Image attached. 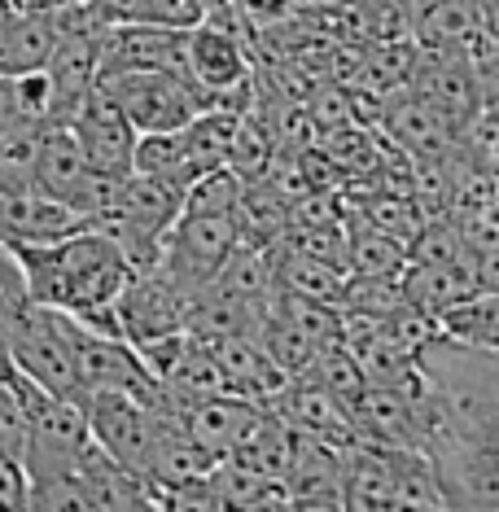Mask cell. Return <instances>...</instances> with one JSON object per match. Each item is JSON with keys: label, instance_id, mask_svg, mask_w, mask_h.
<instances>
[{"label": "cell", "instance_id": "23", "mask_svg": "<svg viewBox=\"0 0 499 512\" xmlns=\"http://www.w3.org/2000/svg\"><path fill=\"white\" fill-rule=\"evenodd\" d=\"M22 119H18V92H14V75L0 71V136L18 132Z\"/></svg>", "mask_w": 499, "mask_h": 512}, {"label": "cell", "instance_id": "18", "mask_svg": "<svg viewBox=\"0 0 499 512\" xmlns=\"http://www.w3.org/2000/svg\"><path fill=\"white\" fill-rule=\"evenodd\" d=\"M438 333L464 346H499V289H473L438 311Z\"/></svg>", "mask_w": 499, "mask_h": 512}, {"label": "cell", "instance_id": "14", "mask_svg": "<svg viewBox=\"0 0 499 512\" xmlns=\"http://www.w3.org/2000/svg\"><path fill=\"white\" fill-rule=\"evenodd\" d=\"M342 512H394V447L359 438L342 451Z\"/></svg>", "mask_w": 499, "mask_h": 512}, {"label": "cell", "instance_id": "2", "mask_svg": "<svg viewBox=\"0 0 499 512\" xmlns=\"http://www.w3.org/2000/svg\"><path fill=\"white\" fill-rule=\"evenodd\" d=\"M241 246L237 211H189L180 206L176 224L162 232V250L154 272H162L184 298L206 289L228 263V254Z\"/></svg>", "mask_w": 499, "mask_h": 512}, {"label": "cell", "instance_id": "13", "mask_svg": "<svg viewBox=\"0 0 499 512\" xmlns=\"http://www.w3.org/2000/svg\"><path fill=\"white\" fill-rule=\"evenodd\" d=\"M342 451L346 447L298 434L294 460L285 473L289 508H342Z\"/></svg>", "mask_w": 499, "mask_h": 512}, {"label": "cell", "instance_id": "8", "mask_svg": "<svg viewBox=\"0 0 499 512\" xmlns=\"http://www.w3.org/2000/svg\"><path fill=\"white\" fill-rule=\"evenodd\" d=\"M268 407L285 416L294 434L324 438V442H333V447H351V442H359L351 407L338 403L329 390L316 386V381H307V377H289L268 399Z\"/></svg>", "mask_w": 499, "mask_h": 512}, {"label": "cell", "instance_id": "10", "mask_svg": "<svg viewBox=\"0 0 499 512\" xmlns=\"http://www.w3.org/2000/svg\"><path fill=\"white\" fill-rule=\"evenodd\" d=\"M202 337V333H197ZM211 346L215 364H219V377H224L228 394H241V399H254V403H268L276 390L285 386V372L272 364V355L263 351V342L254 333H211L202 337Z\"/></svg>", "mask_w": 499, "mask_h": 512}, {"label": "cell", "instance_id": "12", "mask_svg": "<svg viewBox=\"0 0 499 512\" xmlns=\"http://www.w3.org/2000/svg\"><path fill=\"white\" fill-rule=\"evenodd\" d=\"M408 40L469 57L486 40L478 0H408Z\"/></svg>", "mask_w": 499, "mask_h": 512}, {"label": "cell", "instance_id": "21", "mask_svg": "<svg viewBox=\"0 0 499 512\" xmlns=\"http://www.w3.org/2000/svg\"><path fill=\"white\" fill-rule=\"evenodd\" d=\"M0 451H9V456H18V460H22V451H27V416H22V407L5 377H0Z\"/></svg>", "mask_w": 499, "mask_h": 512}, {"label": "cell", "instance_id": "9", "mask_svg": "<svg viewBox=\"0 0 499 512\" xmlns=\"http://www.w3.org/2000/svg\"><path fill=\"white\" fill-rule=\"evenodd\" d=\"M75 482H79V495H84V508H92V512H149V508H158L154 486H149L136 469H127V464L106 456L97 442H88V451L79 456Z\"/></svg>", "mask_w": 499, "mask_h": 512}, {"label": "cell", "instance_id": "4", "mask_svg": "<svg viewBox=\"0 0 499 512\" xmlns=\"http://www.w3.org/2000/svg\"><path fill=\"white\" fill-rule=\"evenodd\" d=\"M408 88L451 127L456 141H473V136H478L482 101H478V84H473V66H469V57L464 53L421 49V44H416Z\"/></svg>", "mask_w": 499, "mask_h": 512}, {"label": "cell", "instance_id": "7", "mask_svg": "<svg viewBox=\"0 0 499 512\" xmlns=\"http://www.w3.org/2000/svg\"><path fill=\"white\" fill-rule=\"evenodd\" d=\"M66 127H71V136L79 141V149H84L92 171H106V176H127V171H132L136 127L127 123L97 88L88 92V101L71 114Z\"/></svg>", "mask_w": 499, "mask_h": 512}, {"label": "cell", "instance_id": "20", "mask_svg": "<svg viewBox=\"0 0 499 512\" xmlns=\"http://www.w3.org/2000/svg\"><path fill=\"white\" fill-rule=\"evenodd\" d=\"M473 66V84H478V101H482V119L499 110V44L482 40L478 49L469 53Z\"/></svg>", "mask_w": 499, "mask_h": 512}, {"label": "cell", "instance_id": "26", "mask_svg": "<svg viewBox=\"0 0 499 512\" xmlns=\"http://www.w3.org/2000/svg\"><path fill=\"white\" fill-rule=\"evenodd\" d=\"M9 5H18V9H62V5H71V0H9Z\"/></svg>", "mask_w": 499, "mask_h": 512}, {"label": "cell", "instance_id": "25", "mask_svg": "<svg viewBox=\"0 0 499 512\" xmlns=\"http://www.w3.org/2000/svg\"><path fill=\"white\" fill-rule=\"evenodd\" d=\"M5 329H9V298H5V289H0V364H5Z\"/></svg>", "mask_w": 499, "mask_h": 512}, {"label": "cell", "instance_id": "6", "mask_svg": "<svg viewBox=\"0 0 499 512\" xmlns=\"http://www.w3.org/2000/svg\"><path fill=\"white\" fill-rule=\"evenodd\" d=\"M184 31L189 27H167V22H119V27H110L106 49H101V75L106 71L184 75Z\"/></svg>", "mask_w": 499, "mask_h": 512}, {"label": "cell", "instance_id": "24", "mask_svg": "<svg viewBox=\"0 0 499 512\" xmlns=\"http://www.w3.org/2000/svg\"><path fill=\"white\" fill-rule=\"evenodd\" d=\"M478 18H482V36L499 44V0H478Z\"/></svg>", "mask_w": 499, "mask_h": 512}, {"label": "cell", "instance_id": "1", "mask_svg": "<svg viewBox=\"0 0 499 512\" xmlns=\"http://www.w3.org/2000/svg\"><path fill=\"white\" fill-rule=\"evenodd\" d=\"M14 254L27 298L57 307L66 316L84 320L88 329L106 333V311L127 285L132 267H127L119 241L106 228L84 224L66 237L36 241V246H5Z\"/></svg>", "mask_w": 499, "mask_h": 512}, {"label": "cell", "instance_id": "16", "mask_svg": "<svg viewBox=\"0 0 499 512\" xmlns=\"http://www.w3.org/2000/svg\"><path fill=\"white\" fill-rule=\"evenodd\" d=\"M57 44V9H18L9 18L5 49H0V71L22 75V71H44Z\"/></svg>", "mask_w": 499, "mask_h": 512}, {"label": "cell", "instance_id": "5", "mask_svg": "<svg viewBox=\"0 0 499 512\" xmlns=\"http://www.w3.org/2000/svg\"><path fill=\"white\" fill-rule=\"evenodd\" d=\"M84 416H88V434L97 442L106 456H114L119 464L141 473L149 451L162 434V421L167 412L162 407H149L145 399L136 394H123V390H97L84 399Z\"/></svg>", "mask_w": 499, "mask_h": 512}, {"label": "cell", "instance_id": "15", "mask_svg": "<svg viewBox=\"0 0 499 512\" xmlns=\"http://www.w3.org/2000/svg\"><path fill=\"white\" fill-rule=\"evenodd\" d=\"M294 447H298V434L289 429V421H285L281 412H272V407L263 403L259 412L250 416V425L241 429L237 447H232L228 456L241 460V464H246V469H254V473L285 482L289 460H294Z\"/></svg>", "mask_w": 499, "mask_h": 512}, {"label": "cell", "instance_id": "3", "mask_svg": "<svg viewBox=\"0 0 499 512\" xmlns=\"http://www.w3.org/2000/svg\"><path fill=\"white\" fill-rule=\"evenodd\" d=\"M97 92L136 127V136L171 132L193 114L211 110L202 88L171 71H106L97 75Z\"/></svg>", "mask_w": 499, "mask_h": 512}, {"label": "cell", "instance_id": "19", "mask_svg": "<svg viewBox=\"0 0 499 512\" xmlns=\"http://www.w3.org/2000/svg\"><path fill=\"white\" fill-rule=\"evenodd\" d=\"M394 508H447V491L438 482V469L429 451L416 447H394Z\"/></svg>", "mask_w": 499, "mask_h": 512}, {"label": "cell", "instance_id": "11", "mask_svg": "<svg viewBox=\"0 0 499 512\" xmlns=\"http://www.w3.org/2000/svg\"><path fill=\"white\" fill-rule=\"evenodd\" d=\"M259 407L263 403L241 399V394H206V399H189V403L171 407V421H176L211 460H224L228 451L237 447L241 429L250 425V416L259 412Z\"/></svg>", "mask_w": 499, "mask_h": 512}, {"label": "cell", "instance_id": "17", "mask_svg": "<svg viewBox=\"0 0 499 512\" xmlns=\"http://www.w3.org/2000/svg\"><path fill=\"white\" fill-rule=\"evenodd\" d=\"M211 482L219 495V508H289V491L276 477H263L246 469L241 460H215L211 464Z\"/></svg>", "mask_w": 499, "mask_h": 512}, {"label": "cell", "instance_id": "22", "mask_svg": "<svg viewBox=\"0 0 499 512\" xmlns=\"http://www.w3.org/2000/svg\"><path fill=\"white\" fill-rule=\"evenodd\" d=\"M27 508V469L18 456L0 451V512H22Z\"/></svg>", "mask_w": 499, "mask_h": 512}]
</instances>
